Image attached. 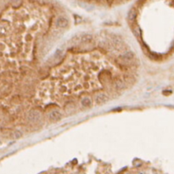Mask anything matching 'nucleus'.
Returning <instances> with one entry per match:
<instances>
[{
    "instance_id": "obj_1",
    "label": "nucleus",
    "mask_w": 174,
    "mask_h": 174,
    "mask_svg": "<svg viewBox=\"0 0 174 174\" xmlns=\"http://www.w3.org/2000/svg\"><path fill=\"white\" fill-rule=\"evenodd\" d=\"M40 117H41L40 112H38L37 110H35L29 111V113L27 115V119L31 122H37V121H39Z\"/></svg>"
},
{
    "instance_id": "obj_5",
    "label": "nucleus",
    "mask_w": 174,
    "mask_h": 174,
    "mask_svg": "<svg viewBox=\"0 0 174 174\" xmlns=\"http://www.w3.org/2000/svg\"><path fill=\"white\" fill-rule=\"evenodd\" d=\"M92 104H93V101L89 97H84L81 100V105L84 108H88L92 106Z\"/></svg>"
},
{
    "instance_id": "obj_10",
    "label": "nucleus",
    "mask_w": 174,
    "mask_h": 174,
    "mask_svg": "<svg viewBox=\"0 0 174 174\" xmlns=\"http://www.w3.org/2000/svg\"><path fill=\"white\" fill-rule=\"evenodd\" d=\"M112 43L117 48V47H119V46H121L122 44V40L118 36H113L112 37Z\"/></svg>"
},
{
    "instance_id": "obj_6",
    "label": "nucleus",
    "mask_w": 174,
    "mask_h": 174,
    "mask_svg": "<svg viewBox=\"0 0 174 174\" xmlns=\"http://www.w3.org/2000/svg\"><path fill=\"white\" fill-rule=\"evenodd\" d=\"M134 56L135 55H134L133 52H132V51H126L121 57H122V60H124L126 61H130V60H132L134 58Z\"/></svg>"
},
{
    "instance_id": "obj_12",
    "label": "nucleus",
    "mask_w": 174,
    "mask_h": 174,
    "mask_svg": "<svg viewBox=\"0 0 174 174\" xmlns=\"http://www.w3.org/2000/svg\"><path fill=\"white\" fill-rule=\"evenodd\" d=\"M115 88H116V90H122L125 88V84L123 83V82H122L121 80L116 81L115 82Z\"/></svg>"
},
{
    "instance_id": "obj_3",
    "label": "nucleus",
    "mask_w": 174,
    "mask_h": 174,
    "mask_svg": "<svg viewBox=\"0 0 174 174\" xmlns=\"http://www.w3.org/2000/svg\"><path fill=\"white\" fill-rule=\"evenodd\" d=\"M61 116H62L61 113H60L59 110H56L50 111V114H49V118H50V121H53V122H57V121L60 120V119H61Z\"/></svg>"
},
{
    "instance_id": "obj_8",
    "label": "nucleus",
    "mask_w": 174,
    "mask_h": 174,
    "mask_svg": "<svg viewBox=\"0 0 174 174\" xmlns=\"http://www.w3.org/2000/svg\"><path fill=\"white\" fill-rule=\"evenodd\" d=\"M137 17V11L136 9L133 8L132 9H130V11L128 12L127 14V18H128V21H134V20L136 19Z\"/></svg>"
},
{
    "instance_id": "obj_7",
    "label": "nucleus",
    "mask_w": 174,
    "mask_h": 174,
    "mask_svg": "<svg viewBox=\"0 0 174 174\" xmlns=\"http://www.w3.org/2000/svg\"><path fill=\"white\" fill-rule=\"evenodd\" d=\"M93 40H94V38L92 37V35H90V34H85V35L82 36V37H81V41L83 43H91L93 42Z\"/></svg>"
},
{
    "instance_id": "obj_9",
    "label": "nucleus",
    "mask_w": 174,
    "mask_h": 174,
    "mask_svg": "<svg viewBox=\"0 0 174 174\" xmlns=\"http://www.w3.org/2000/svg\"><path fill=\"white\" fill-rule=\"evenodd\" d=\"M9 31V26L7 23H0V35H5Z\"/></svg>"
},
{
    "instance_id": "obj_2",
    "label": "nucleus",
    "mask_w": 174,
    "mask_h": 174,
    "mask_svg": "<svg viewBox=\"0 0 174 174\" xmlns=\"http://www.w3.org/2000/svg\"><path fill=\"white\" fill-rule=\"evenodd\" d=\"M108 101V95L104 93H99L94 97V102L98 104H102Z\"/></svg>"
},
{
    "instance_id": "obj_4",
    "label": "nucleus",
    "mask_w": 174,
    "mask_h": 174,
    "mask_svg": "<svg viewBox=\"0 0 174 174\" xmlns=\"http://www.w3.org/2000/svg\"><path fill=\"white\" fill-rule=\"evenodd\" d=\"M68 25V20L65 16H59L56 20V25L59 28H65Z\"/></svg>"
},
{
    "instance_id": "obj_11",
    "label": "nucleus",
    "mask_w": 174,
    "mask_h": 174,
    "mask_svg": "<svg viewBox=\"0 0 174 174\" xmlns=\"http://www.w3.org/2000/svg\"><path fill=\"white\" fill-rule=\"evenodd\" d=\"M23 136V133L21 130H15L11 133V138L14 139H21Z\"/></svg>"
}]
</instances>
